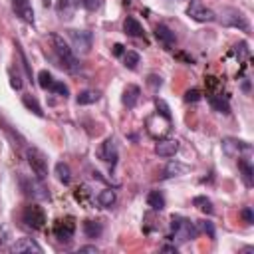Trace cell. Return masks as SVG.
I'll return each instance as SVG.
<instances>
[{"instance_id": "cell-9", "label": "cell", "mask_w": 254, "mask_h": 254, "mask_svg": "<svg viewBox=\"0 0 254 254\" xmlns=\"http://www.w3.org/2000/svg\"><path fill=\"white\" fill-rule=\"evenodd\" d=\"M187 14L194 22H214L216 20V14L210 8H206L202 4V0H190L189 6H187Z\"/></svg>"}, {"instance_id": "cell-44", "label": "cell", "mask_w": 254, "mask_h": 254, "mask_svg": "<svg viewBox=\"0 0 254 254\" xmlns=\"http://www.w3.org/2000/svg\"><path fill=\"white\" fill-rule=\"evenodd\" d=\"M242 89H244L246 93H250V85H248V79H244V81H242Z\"/></svg>"}, {"instance_id": "cell-27", "label": "cell", "mask_w": 254, "mask_h": 254, "mask_svg": "<svg viewBox=\"0 0 254 254\" xmlns=\"http://www.w3.org/2000/svg\"><path fill=\"white\" fill-rule=\"evenodd\" d=\"M115 200H117V194H115V190H111V189H103V190L97 194V204L103 206V208L113 206Z\"/></svg>"}, {"instance_id": "cell-31", "label": "cell", "mask_w": 254, "mask_h": 254, "mask_svg": "<svg viewBox=\"0 0 254 254\" xmlns=\"http://www.w3.org/2000/svg\"><path fill=\"white\" fill-rule=\"evenodd\" d=\"M54 83V75L48 71V69H42L40 73H38V85L42 87V89H50V85Z\"/></svg>"}, {"instance_id": "cell-35", "label": "cell", "mask_w": 254, "mask_h": 254, "mask_svg": "<svg viewBox=\"0 0 254 254\" xmlns=\"http://www.w3.org/2000/svg\"><path fill=\"white\" fill-rule=\"evenodd\" d=\"M196 228H198L200 232H208V236L214 238V226H212V222H208V220H198V222H196Z\"/></svg>"}, {"instance_id": "cell-2", "label": "cell", "mask_w": 254, "mask_h": 254, "mask_svg": "<svg viewBox=\"0 0 254 254\" xmlns=\"http://www.w3.org/2000/svg\"><path fill=\"white\" fill-rule=\"evenodd\" d=\"M171 230H173V236H175L179 242L192 240V238H196V234H198L196 224H194L192 220L185 218V216H179V214H175V216L171 218Z\"/></svg>"}, {"instance_id": "cell-23", "label": "cell", "mask_w": 254, "mask_h": 254, "mask_svg": "<svg viewBox=\"0 0 254 254\" xmlns=\"http://www.w3.org/2000/svg\"><path fill=\"white\" fill-rule=\"evenodd\" d=\"M208 103H210V107H212L214 111H218V113H224V115L230 113V103H228V99H224L222 95H208Z\"/></svg>"}, {"instance_id": "cell-11", "label": "cell", "mask_w": 254, "mask_h": 254, "mask_svg": "<svg viewBox=\"0 0 254 254\" xmlns=\"http://www.w3.org/2000/svg\"><path fill=\"white\" fill-rule=\"evenodd\" d=\"M97 155H99L101 161H105V163H109V165L113 167V165L117 163V147H115V141H113L111 137H107V139L101 143Z\"/></svg>"}, {"instance_id": "cell-38", "label": "cell", "mask_w": 254, "mask_h": 254, "mask_svg": "<svg viewBox=\"0 0 254 254\" xmlns=\"http://www.w3.org/2000/svg\"><path fill=\"white\" fill-rule=\"evenodd\" d=\"M81 4H83V8L85 10H89V12H95L101 4H103V0H81Z\"/></svg>"}, {"instance_id": "cell-16", "label": "cell", "mask_w": 254, "mask_h": 254, "mask_svg": "<svg viewBox=\"0 0 254 254\" xmlns=\"http://www.w3.org/2000/svg\"><path fill=\"white\" fill-rule=\"evenodd\" d=\"M12 252H36V254H42V246L34 240V238H20L16 240L12 246H10Z\"/></svg>"}, {"instance_id": "cell-42", "label": "cell", "mask_w": 254, "mask_h": 254, "mask_svg": "<svg viewBox=\"0 0 254 254\" xmlns=\"http://www.w3.org/2000/svg\"><path fill=\"white\" fill-rule=\"evenodd\" d=\"M77 252H93V254H95V252H97V248H95V246H79V250H77Z\"/></svg>"}, {"instance_id": "cell-28", "label": "cell", "mask_w": 254, "mask_h": 254, "mask_svg": "<svg viewBox=\"0 0 254 254\" xmlns=\"http://www.w3.org/2000/svg\"><path fill=\"white\" fill-rule=\"evenodd\" d=\"M147 204L153 208V210H163L165 208V196H163V192L161 190H151L149 194H147Z\"/></svg>"}, {"instance_id": "cell-21", "label": "cell", "mask_w": 254, "mask_h": 254, "mask_svg": "<svg viewBox=\"0 0 254 254\" xmlns=\"http://www.w3.org/2000/svg\"><path fill=\"white\" fill-rule=\"evenodd\" d=\"M73 198H75L79 204L89 206L91 200H93V192H91V189H89L87 185H79V187L73 190Z\"/></svg>"}, {"instance_id": "cell-39", "label": "cell", "mask_w": 254, "mask_h": 254, "mask_svg": "<svg viewBox=\"0 0 254 254\" xmlns=\"http://www.w3.org/2000/svg\"><path fill=\"white\" fill-rule=\"evenodd\" d=\"M240 216L244 218L246 224H252V222H254V214H252V208H250V206H244V208L240 210Z\"/></svg>"}, {"instance_id": "cell-7", "label": "cell", "mask_w": 254, "mask_h": 254, "mask_svg": "<svg viewBox=\"0 0 254 254\" xmlns=\"http://www.w3.org/2000/svg\"><path fill=\"white\" fill-rule=\"evenodd\" d=\"M54 236L60 240V242H69L75 234V218L73 216H64V218H58L54 222V228H52Z\"/></svg>"}, {"instance_id": "cell-43", "label": "cell", "mask_w": 254, "mask_h": 254, "mask_svg": "<svg viewBox=\"0 0 254 254\" xmlns=\"http://www.w3.org/2000/svg\"><path fill=\"white\" fill-rule=\"evenodd\" d=\"M163 252H177V246H163Z\"/></svg>"}, {"instance_id": "cell-34", "label": "cell", "mask_w": 254, "mask_h": 254, "mask_svg": "<svg viewBox=\"0 0 254 254\" xmlns=\"http://www.w3.org/2000/svg\"><path fill=\"white\" fill-rule=\"evenodd\" d=\"M155 107H157V113H159V115H163V117H167V119H173V117H171V109H169V105H167L163 99L157 97V99H155Z\"/></svg>"}, {"instance_id": "cell-1", "label": "cell", "mask_w": 254, "mask_h": 254, "mask_svg": "<svg viewBox=\"0 0 254 254\" xmlns=\"http://www.w3.org/2000/svg\"><path fill=\"white\" fill-rule=\"evenodd\" d=\"M50 40H52V46H54V52H56V56H58V60H60V65L65 69V71H69V73H75V71H79V62H77V58H75V54L71 52V48L65 44V40L60 36V34H52L50 36Z\"/></svg>"}, {"instance_id": "cell-36", "label": "cell", "mask_w": 254, "mask_h": 254, "mask_svg": "<svg viewBox=\"0 0 254 254\" xmlns=\"http://www.w3.org/2000/svg\"><path fill=\"white\" fill-rule=\"evenodd\" d=\"M147 85H149L153 91H157V89L163 85V79H161V75H157V73H151V75L147 77Z\"/></svg>"}, {"instance_id": "cell-18", "label": "cell", "mask_w": 254, "mask_h": 254, "mask_svg": "<svg viewBox=\"0 0 254 254\" xmlns=\"http://www.w3.org/2000/svg\"><path fill=\"white\" fill-rule=\"evenodd\" d=\"M187 171H189V167H187V165H183V163H179V161H171V163L161 171V179L181 177V175H185Z\"/></svg>"}, {"instance_id": "cell-12", "label": "cell", "mask_w": 254, "mask_h": 254, "mask_svg": "<svg viewBox=\"0 0 254 254\" xmlns=\"http://www.w3.org/2000/svg\"><path fill=\"white\" fill-rule=\"evenodd\" d=\"M12 8L20 20H24L26 24H34V8L30 0H12Z\"/></svg>"}, {"instance_id": "cell-15", "label": "cell", "mask_w": 254, "mask_h": 254, "mask_svg": "<svg viewBox=\"0 0 254 254\" xmlns=\"http://www.w3.org/2000/svg\"><path fill=\"white\" fill-rule=\"evenodd\" d=\"M77 6H79V0H58L56 12H58V16L62 20H71L75 10H77Z\"/></svg>"}, {"instance_id": "cell-40", "label": "cell", "mask_w": 254, "mask_h": 254, "mask_svg": "<svg viewBox=\"0 0 254 254\" xmlns=\"http://www.w3.org/2000/svg\"><path fill=\"white\" fill-rule=\"evenodd\" d=\"M8 73H10V85H12L14 89H18V91H20V89H22V79H20V75H18V73L14 75V71H12V69H10Z\"/></svg>"}, {"instance_id": "cell-41", "label": "cell", "mask_w": 254, "mask_h": 254, "mask_svg": "<svg viewBox=\"0 0 254 254\" xmlns=\"http://www.w3.org/2000/svg\"><path fill=\"white\" fill-rule=\"evenodd\" d=\"M123 54H125L123 46H121V44H115V46H113V56H123Z\"/></svg>"}, {"instance_id": "cell-29", "label": "cell", "mask_w": 254, "mask_h": 254, "mask_svg": "<svg viewBox=\"0 0 254 254\" xmlns=\"http://www.w3.org/2000/svg\"><path fill=\"white\" fill-rule=\"evenodd\" d=\"M139 62H141V56H139L137 52H133V50H127V52L123 54V65H125L127 69H137Z\"/></svg>"}, {"instance_id": "cell-13", "label": "cell", "mask_w": 254, "mask_h": 254, "mask_svg": "<svg viewBox=\"0 0 254 254\" xmlns=\"http://www.w3.org/2000/svg\"><path fill=\"white\" fill-rule=\"evenodd\" d=\"M177 151H179V141H175V139H159V143L155 145V153L163 159L175 157Z\"/></svg>"}, {"instance_id": "cell-19", "label": "cell", "mask_w": 254, "mask_h": 254, "mask_svg": "<svg viewBox=\"0 0 254 254\" xmlns=\"http://www.w3.org/2000/svg\"><path fill=\"white\" fill-rule=\"evenodd\" d=\"M123 32H125L127 36H131V38H141V36H143V26L139 24L137 18L127 16L125 22H123Z\"/></svg>"}, {"instance_id": "cell-37", "label": "cell", "mask_w": 254, "mask_h": 254, "mask_svg": "<svg viewBox=\"0 0 254 254\" xmlns=\"http://www.w3.org/2000/svg\"><path fill=\"white\" fill-rule=\"evenodd\" d=\"M200 97H202V95H200V91H198V89H194V87H192V89H189V91L185 93V101H187V103H196Z\"/></svg>"}, {"instance_id": "cell-4", "label": "cell", "mask_w": 254, "mask_h": 254, "mask_svg": "<svg viewBox=\"0 0 254 254\" xmlns=\"http://www.w3.org/2000/svg\"><path fill=\"white\" fill-rule=\"evenodd\" d=\"M20 187L24 190V194L32 196L34 200H46L50 198V190L48 187L42 183V179H26V177H20Z\"/></svg>"}, {"instance_id": "cell-17", "label": "cell", "mask_w": 254, "mask_h": 254, "mask_svg": "<svg viewBox=\"0 0 254 254\" xmlns=\"http://www.w3.org/2000/svg\"><path fill=\"white\" fill-rule=\"evenodd\" d=\"M139 97H141V89L137 87V85H133V83H129L125 89H123V95H121V101H123V105L125 107H129V109H133L135 105H137V101H139Z\"/></svg>"}, {"instance_id": "cell-25", "label": "cell", "mask_w": 254, "mask_h": 254, "mask_svg": "<svg viewBox=\"0 0 254 254\" xmlns=\"http://www.w3.org/2000/svg\"><path fill=\"white\" fill-rule=\"evenodd\" d=\"M22 103H24V107H26V109H30L34 115H38V117H44L42 105L38 103V99H36L32 93H24V95H22Z\"/></svg>"}, {"instance_id": "cell-20", "label": "cell", "mask_w": 254, "mask_h": 254, "mask_svg": "<svg viewBox=\"0 0 254 254\" xmlns=\"http://www.w3.org/2000/svg\"><path fill=\"white\" fill-rule=\"evenodd\" d=\"M238 171H240V175H242V181H244V185L246 187H252V175H254V169H252V163L248 161V159H244V157H240L238 159Z\"/></svg>"}, {"instance_id": "cell-5", "label": "cell", "mask_w": 254, "mask_h": 254, "mask_svg": "<svg viewBox=\"0 0 254 254\" xmlns=\"http://www.w3.org/2000/svg\"><path fill=\"white\" fill-rule=\"evenodd\" d=\"M22 222L32 230H42L46 226V212L38 204H28L22 210Z\"/></svg>"}, {"instance_id": "cell-32", "label": "cell", "mask_w": 254, "mask_h": 254, "mask_svg": "<svg viewBox=\"0 0 254 254\" xmlns=\"http://www.w3.org/2000/svg\"><path fill=\"white\" fill-rule=\"evenodd\" d=\"M48 91H52V93H56V95H60V97H67L69 95V89H67V85L64 83V81H58V79H54V83L50 85V89Z\"/></svg>"}, {"instance_id": "cell-14", "label": "cell", "mask_w": 254, "mask_h": 254, "mask_svg": "<svg viewBox=\"0 0 254 254\" xmlns=\"http://www.w3.org/2000/svg\"><path fill=\"white\" fill-rule=\"evenodd\" d=\"M155 38H157L165 48H173L175 42H177L175 32H173L169 26H165V24H157V26H155Z\"/></svg>"}, {"instance_id": "cell-26", "label": "cell", "mask_w": 254, "mask_h": 254, "mask_svg": "<svg viewBox=\"0 0 254 254\" xmlns=\"http://www.w3.org/2000/svg\"><path fill=\"white\" fill-rule=\"evenodd\" d=\"M56 177H58L60 183L69 185V183H71V169H69V165L64 163V161L56 163Z\"/></svg>"}, {"instance_id": "cell-10", "label": "cell", "mask_w": 254, "mask_h": 254, "mask_svg": "<svg viewBox=\"0 0 254 254\" xmlns=\"http://www.w3.org/2000/svg\"><path fill=\"white\" fill-rule=\"evenodd\" d=\"M69 40H71V46L75 52L79 54H89L91 50V44H93V36L91 32L87 30H69Z\"/></svg>"}, {"instance_id": "cell-6", "label": "cell", "mask_w": 254, "mask_h": 254, "mask_svg": "<svg viewBox=\"0 0 254 254\" xmlns=\"http://www.w3.org/2000/svg\"><path fill=\"white\" fill-rule=\"evenodd\" d=\"M26 159H28V165L32 167V173L38 177V179H46L48 177V161H46V155L32 147V149H26Z\"/></svg>"}, {"instance_id": "cell-22", "label": "cell", "mask_w": 254, "mask_h": 254, "mask_svg": "<svg viewBox=\"0 0 254 254\" xmlns=\"http://www.w3.org/2000/svg\"><path fill=\"white\" fill-rule=\"evenodd\" d=\"M99 97H101L99 91H95V89H83V91L77 93L75 101H77V105H91V103L99 101Z\"/></svg>"}, {"instance_id": "cell-24", "label": "cell", "mask_w": 254, "mask_h": 254, "mask_svg": "<svg viewBox=\"0 0 254 254\" xmlns=\"http://www.w3.org/2000/svg\"><path fill=\"white\" fill-rule=\"evenodd\" d=\"M103 232V224L97 220H83V234L87 238H99Z\"/></svg>"}, {"instance_id": "cell-33", "label": "cell", "mask_w": 254, "mask_h": 254, "mask_svg": "<svg viewBox=\"0 0 254 254\" xmlns=\"http://www.w3.org/2000/svg\"><path fill=\"white\" fill-rule=\"evenodd\" d=\"M232 54L238 58V62L240 60H244V58H250V48H248V44L246 42H238L234 48H232Z\"/></svg>"}, {"instance_id": "cell-30", "label": "cell", "mask_w": 254, "mask_h": 254, "mask_svg": "<svg viewBox=\"0 0 254 254\" xmlns=\"http://www.w3.org/2000/svg\"><path fill=\"white\" fill-rule=\"evenodd\" d=\"M192 204H194L198 210L206 212V214H212V212H214V208H212V202H210L206 196H194V198H192Z\"/></svg>"}, {"instance_id": "cell-8", "label": "cell", "mask_w": 254, "mask_h": 254, "mask_svg": "<svg viewBox=\"0 0 254 254\" xmlns=\"http://www.w3.org/2000/svg\"><path fill=\"white\" fill-rule=\"evenodd\" d=\"M222 151L228 157H242V155H250L252 153V145L242 141V139H234V137H226L222 139Z\"/></svg>"}, {"instance_id": "cell-3", "label": "cell", "mask_w": 254, "mask_h": 254, "mask_svg": "<svg viewBox=\"0 0 254 254\" xmlns=\"http://www.w3.org/2000/svg\"><path fill=\"white\" fill-rule=\"evenodd\" d=\"M218 20H220L222 26H232V28H238V30L250 34V22H248V18L240 10H236V8H222Z\"/></svg>"}]
</instances>
